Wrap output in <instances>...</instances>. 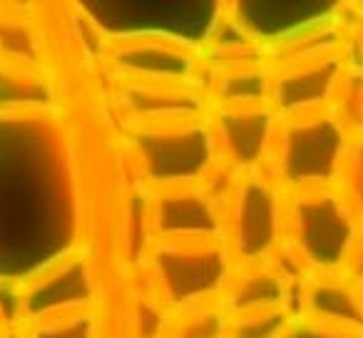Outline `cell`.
<instances>
[{
	"mask_svg": "<svg viewBox=\"0 0 363 338\" xmlns=\"http://www.w3.org/2000/svg\"><path fill=\"white\" fill-rule=\"evenodd\" d=\"M338 154H341V135L338 127L328 125L326 120L298 125L284 137L281 162L291 182L303 184L308 189H316L313 184H321L336 172ZM279 162V164H281Z\"/></svg>",
	"mask_w": 363,
	"mask_h": 338,
	"instance_id": "1",
	"label": "cell"
},
{
	"mask_svg": "<svg viewBox=\"0 0 363 338\" xmlns=\"http://www.w3.org/2000/svg\"><path fill=\"white\" fill-rule=\"evenodd\" d=\"M296 227H298V252H303L313 264L326 266L336 264L348 252L351 239V222L338 202L326 194L308 197L296 207Z\"/></svg>",
	"mask_w": 363,
	"mask_h": 338,
	"instance_id": "2",
	"label": "cell"
},
{
	"mask_svg": "<svg viewBox=\"0 0 363 338\" xmlns=\"http://www.w3.org/2000/svg\"><path fill=\"white\" fill-rule=\"evenodd\" d=\"M92 293L90 276L82 261L62 264L45 276H38L30 291H23V313L33 318H60V313L75 311Z\"/></svg>",
	"mask_w": 363,
	"mask_h": 338,
	"instance_id": "3",
	"label": "cell"
},
{
	"mask_svg": "<svg viewBox=\"0 0 363 338\" xmlns=\"http://www.w3.org/2000/svg\"><path fill=\"white\" fill-rule=\"evenodd\" d=\"M239 202L254 214V219L237 214V252L247 259H259L272 249L279 229V204L264 182H249L239 189Z\"/></svg>",
	"mask_w": 363,
	"mask_h": 338,
	"instance_id": "4",
	"label": "cell"
},
{
	"mask_svg": "<svg viewBox=\"0 0 363 338\" xmlns=\"http://www.w3.org/2000/svg\"><path fill=\"white\" fill-rule=\"evenodd\" d=\"M274 120L259 107H234L219 120V135L227 147V154L237 164H252L267 152L272 140Z\"/></svg>",
	"mask_w": 363,
	"mask_h": 338,
	"instance_id": "5",
	"label": "cell"
}]
</instances>
